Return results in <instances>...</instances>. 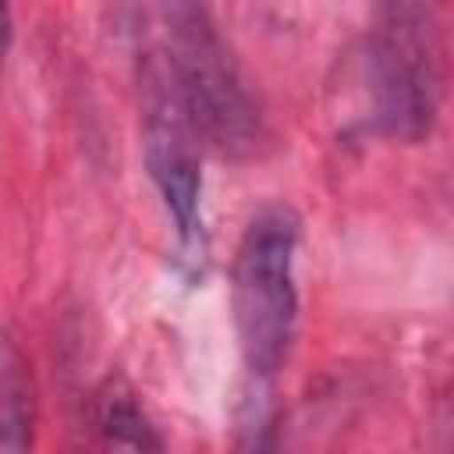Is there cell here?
<instances>
[{"label": "cell", "mask_w": 454, "mask_h": 454, "mask_svg": "<svg viewBox=\"0 0 454 454\" xmlns=\"http://www.w3.org/2000/svg\"><path fill=\"white\" fill-rule=\"evenodd\" d=\"M163 18V71L195 131L223 156H248L262 142L259 106L202 7L174 4Z\"/></svg>", "instance_id": "cell-1"}, {"label": "cell", "mask_w": 454, "mask_h": 454, "mask_svg": "<svg viewBox=\"0 0 454 454\" xmlns=\"http://www.w3.org/2000/svg\"><path fill=\"white\" fill-rule=\"evenodd\" d=\"M298 216L287 206L255 213L238 241L231 270V312L245 365L255 376H273L298 326Z\"/></svg>", "instance_id": "cell-2"}, {"label": "cell", "mask_w": 454, "mask_h": 454, "mask_svg": "<svg viewBox=\"0 0 454 454\" xmlns=\"http://www.w3.org/2000/svg\"><path fill=\"white\" fill-rule=\"evenodd\" d=\"M376 117L397 138H422L440 96V57L433 25L419 7H390L372 43Z\"/></svg>", "instance_id": "cell-3"}, {"label": "cell", "mask_w": 454, "mask_h": 454, "mask_svg": "<svg viewBox=\"0 0 454 454\" xmlns=\"http://www.w3.org/2000/svg\"><path fill=\"white\" fill-rule=\"evenodd\" d=\"M142 145L149 174L160 188L167 213L177 223V234L192 241L202 231V174L195 153V131L170 89L163 60L145 67V124Z\"/></svg>", "instance_id": "cell-4"}, {"label": "cell", "mask_w": 454, "mask_h": 454, "mask_svg": "<svg viewBox=\"0 0 454 454\" xmlns=\"http://www.w3.org/2000/svg\"><path fill=\"white\" fill-rule=\"evenodd\" d=\"M0 454H32V401L18 369L0 380Z\"/></svg>", "instance_id": "cell-5"}, {"label": "cell", "mask_w": 454, "mask_h": 454, "mask_svg": "<svg viewBox=\"0 0 454 454\" xmlns=\"http://www.w3.org/2000/svg\"><path fill=\"white\" fill-rule=\"evenodd\" d=\"M7 46H11V11H7V4H0V74H4Z\"/></svg>", "instance_id": "cell-6"}, {"label": "cell", "mask_w": 454, "mask_h": 454, "mask_svg": "<svg viewBox=\"0 0 454 454\" xmlns=\"http://www.w3.org/2000/svg\"><path fill=\"white\" fill-rule=\"evenodd\" d=\"M245 454H262V443H259V433L252 436V443H248V450Z\"/></svg>", "instance_id": "cell-7"}]
</instances>
